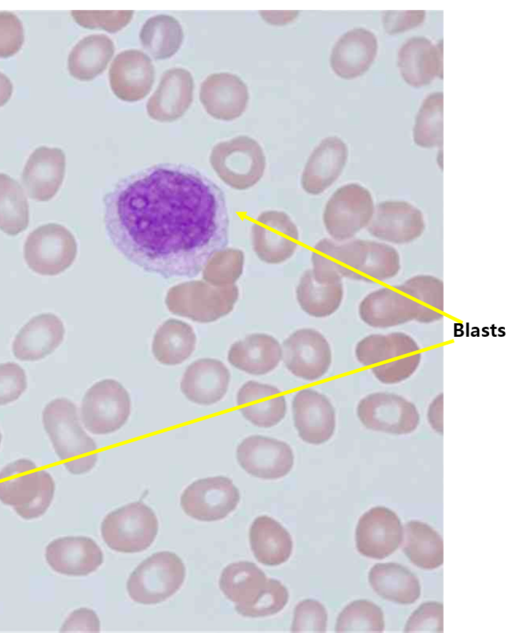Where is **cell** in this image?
Listing matches in <instances>:
<instances>
[{
	"label": "cell",
	"instance_id": "6da1fadb",
	"mask_svg": "<svg viewBox=\"0 0 512 633\" xmlns=\"http://www.w3.org/2000/svg\"><path fill=\"white\" fill-rule=\"evenodd\" d=\"M113 247L163 278L195 277L229 241L222 189L199 170L159 163L119 179L103 197Z\"/></svg>",
	"mask_w": 512,
	"mask_h": 633
},
{
	"label": "cell",
	"instance_id": "7a4b0ae2",
	"mask_svg": "<svg viewBox=\"0 0 512 633\" xmlns=\"http://www.w3.org/2000/svg\"><path fill=\"white\" fill-rule=\"evenodd\" d=\"M314 279L322 284L341 282L343 278L382 281L400 271V256L391 245L366 239L343 243L329 238L318 241L311 255Z\"/></svg>",
	"mask_w": 512,
	"mask_h": 633
},
{
	"label": "cell",
	"instance_id": "3957f363",
	"mask_svg": "<svg viewBox=\"0 0 512 633\" xmlns=\"http://www.w3.org/2000/svg\"><path fill=\"white\" fill-rule=\"evenodd\" d=\"M42 421L58 458L70 473L80 475L94 468L97 445L82 428L77 407L71 400L50 401L43 409Z\"/></svg>",
	"mask_w": 512,
	"mask_h": 633
},
{
	"label": "cell",
	"instance_id": "277c9868",
	"mask_svg": "<svg viewBox=\"0 0 512 633\" xmlns=\"http://www.w3.org/2000/svg\"><path fill=\"white\" fill-rule=\"evenodd\" d=\"M357 361L369 366L373 375L384 384L408 379L418 368L422 353L417 342L403 332L371 334L355 347Z\"/></svg>",
	"mask_w": 512,
	"mask_h": 633
},
{
	"label": "cell",
	"instance_id": "5b68a950",
	"mask_svg": "<svg viewBox=\"0 0 512 633\" xmlns=\"http://www.w3.org/2000/svg\"><path fill=\"white\" fill-rule=\"evenodd\" d=\"M55 483L46 470L29 459H18L0 471V501L23 519H36L49 508Z\"/></svg>",
	"mask_w": 512,
	"mask_h": 633
},
{
	"label": "cell",
	"instance_id": "8992f818",
	"mask_svg": "<svg viewBox=\"0 0 512 633\" xmlns=\"http://www.w3.org/2000/svg\"><path fill=\"white\" fill-rule=\"evenodd\" d=\"M238 297L239 289L235 284L216 287L204 280H191L172 286L167 291L165 304L172 314L210 323L228 315Z\"/></svg>",
	"mask_w": 512,
	"mask_h": 633
},
{
	"label": "cell",
	"instance_id": "52a82bcc",
	"mask_svg": "<svg viewBox=\"0 0 512 633\" xmlns=\"http://www.w3.org/2000/svg\"><path fill=\"white\" fill-rule=\"evenodd\" d=\"M209 162L221 181L235 190H247L264 175L266 156L252 137L239 135L213 146Z\"/></svg>",
	"mask_w": 512,
	"mask_h": 633
},
{
	"label": "cell",
	"instance_id": "ba28073f",
	"mask_svg": "<svg viewBox=\"0 0 512 633\" xmlns=\"http://www.w3.org/2000/svg\"><path fill=\"white\" fill-rule=\"evenodd\" d=\"M186 568L181 558L160 551L143 560L130 574L126 589L129 597L142 605H154L172 597L183 585Z\"/></svg>",
	"mask_w": 512,
	"mask_h": 633
},
{
	"label": "cell",
	"instance_id": "9c48e42d",
	"mask_svg": "<svg viewBox=\"0 0 512 633\" xmlns=\"http://www.w3.org/2000/svg\"><path fill=\"white\" fill-rule=\"evenodd\" d=\"M157 533V517L142 501L128 503L111 511L101 523V535L105 544L122 553H137L148 549Z\"/></svg>",
	"mask_w": 512,
	"mask_h": 633
},
{
	"label": "cell",
	"instance_id": "30bf717a",
	"mask_svg": "<svg viewBox=\"0 0 512 633\" xmlns=\"http://www.w3.org/2000/svg\"><path fill=\"white\" fill-rule=\"evenodd\" d=\"M375 209L371 192L358 183L345 184L331 195L323 211V223L330 237L343 242L367 227Z\"/></svg>",
	"mask_w": 512,
	"mask_h": 633
},
{
	"label": "cell",
	"instance_id": "8fae6325",
	"mask_svg": "<svg viewBox=\"0 0 512 633\" xmlns=\"http://www.w3.org/2000/svg\"><path fill=\"white\" fill-rule=\"evenodd\" d=\"M77 255L74 235L63 225L48 223L37 227L26 238L24 259L37 274L55 276L68 269Z\"/></svg>",
	"mask_w": 512,
	"mask_h": 633
},
{
	"label": "cell",
	"instance_id": "7c38bea8",
	"mask_svg": "<svg viewBox=\"0 0 512 633\" xmlns=\"http://www.w3.org/2000/svg\"><path fill=\"white\" fill-rule=\"evenodd\" d=\"M131 399L124 386L114 379L93 384L81 403V419L88 431L97 435L119 430L128 420Z\"/></svg>",
	"mask_w": 512,
	"mask_h": 633
},
{
	"label": "cell",
	"instance_id": "4fadbf2b",
	"mask_svg": "<svg viewBox=\"0 0 512 633\" xmlns=\"http://www.w3.org/2000/svg\"><path fill=\"white\" fill-rule=\"evenodd\" d=\"M239 489L231 479L214 476L198 479L182 492L180 505L186 515L205 522L224 519L238 506Z\"/></svg>",
	"mask_w": 512,
	"mask_h": 633
},
{
	"label": "cell",
	"instance_id": "5bb4252c",
	"mask_svg": "<svg viewBox=\"0 0 512 633\" xmlns=\"http://www.w3.org/2000/svg\"><path fill=\"white\" fill-rule=\"evenodd\" d=\"M356 411L358 419L366 428L389 434L412 433L420 422L416 406L394 393L368 394L359 401Z\"/></svg>",
	"mask_w": 512,
	"mask_h": 633
},
{
	"label": "cell",
	"instance_id": "9a60e30c",
	"mask_svg": "<svg viewBox=\"0 0 512 633\" xmlns=\"http://www.w3.org/2000/svg\"><path fill=\"white\" fill-rule=\"evenodd\" d=\"M282 360L296 377L315 381L322 378L332 362L328 340L319 331L301 328L291 333L282 343Z\"/></svg>",
	"mask_w": 512,
	"mask_h": 633
},
{
	"label": "cell",
	"instance_id": "2e32d148",
	"mask_svg": "<svg viewBox=\"0 0 512 633\" xmlns=\"http://www.w3.org/2000/svg\"><path fill=\"white\" fill-rule=\"evenodd\" d=\"M251 240L253 250L261 261L280 264L294 255L299 231L287 213L267 210L260 213L252 224Z\"/></svg>",
	"mask_w": 512,
	"mask_h": 633
},
{
	"label": "cell",
	"instance_id": "e0dca14e",
	"mask_svg": "<svg viewBox=\"0 0 512 633\" xmlns=\"http://www.w3.org/2000/svg\"><path fill=\"white\" fill-rule=\"evenodd\" d=\"M236 459L245 472L264 480L282 478L294 465V453L290 445L262 435L243 439L237 447Z\"/></svg>",
	"mask_w": 512,
	"mask_h": 633
},
{
	"label": "cell",
	"instance_id": "ac0fdd59",
	"mask_svg": "<svg viewBox=\"0 0 512 633\" xmlns=\"http://www.w3.org/2000/svg\"><path fill=\"white\" fill-rule=\"evenodd\" d=\"M403 526L391 509L372 507L358 520L355 530L357 551L371 559H384L402 543Z\"/></svg>",
	"mask_w": 512,
	"mask_h": 633
},
{
	"label": "cell",
	"instance_id": "d6986e66",
	"mask_svg": "<svg viewBox=\"0 0 512 633\" xmlns=\"http://www.w3.org/2000/svg\"><path fill=\"white\" fill-rule=\"evenodd\" d=\"M371 236L393 244H406L419 238L425 230L423 213L402 200L380 202L367 226Z\"/></svg>",
	"mask_w": 512,
	"mask_h": 633
},
{
	"label": "cell",
	"instance_id": "ffe728a7",
	"mask_svg": "<svg viewBox=\"0 0 512 633\" xmlns=\"http://www.w3.org/2000/svg\"><path fill=\"white\" fill-rule=\"evenodd\" d=\"M155 67L141 50L127 49L113 59L109 69V84L114 95L125 102H137L151 91Z\"/></svg>",
	"mask_w": 512,
	"mask_h": 633
},
{
	"label": "cell",
	"instance_id": "44dd1931",
	"mask_svg": "<svg viewBox=\"0 0 512 633\" xmlns=\"http://www.w3.org/2000/svg\"><path fill=\"white\" fill-rule=\"evenodd\" d=\"M294 426L306 443L320 445L327 442L336 428V413L324 394L305 388L298 391L292 401Z\"/></svg>",
	"mask_w": 512,
	"mask_h": 633
},
{
	"label": "cell",
	"instance_id": "7402d4cb",
	"mask_svg": "<svg viewBox=\"0 0 512 633\" xmlns=\"http://www.w3.org/2000/svg\"><path fill=\"white\" fill-rule=\"evenodd\" d=\"M199 100L212 118L233 121L246 110L249 90L236 74L217 72L208 75L201 83Z\"/></svg>",
	"mask_w": 512,
	"mask_h": 633
},
{
	"label": "cell",
	"instance_id": "603a6c76",
	"mask_svg": "<svg viewBox=\"0 0 512 633\" xmlns=\"http://www.w3.org/2000/svg\"><path fill=\"white\" fill-rule=\"evenodd\" d=\"M194 95V79L182 67L166 70L146 103L148 116L162 123L174 122L190 108Z\"/></svg>",
	"mask_w": 512,
	"mask_h": 633
},
{
	"label": "cell",
	"instance_id": "cb8c5ba5",
	"mask_svg": "<svg viewBox=\"0 0 512 633\" xmlns=\"http://www.w3.org/2000/svg\"><path fill=\"white\" fill-rule=\"evenodd\" d=\"M378 51L376 35L363 27L342 34L330 54V67L342 79H355L366 73Z\"/></svg>",
	"mask_w": 512,
	"mask_h": 633
},
{
	"label": "cell",
	"instance_id": "d4e9b609",
	"mask_svg": "<svg viewBox=\"0 0 512 633\" xmlns=\"http://www.w3.org/2000/svg\"><path fill=\"white\" fill-rule=\"evenodd\" d=\"M348 155V147L341 138L325 137L306 161L300 180L302 189L310 195L323 193L343 172Z\"/></svg>",
	"mask_w": 512,
	"mask_h": 633
},
{
	"label": "cell",
	"instance_id": "484cf974",
	"mask_svg": "<svg viewBox=\"0 0 512 633\" xmlns=\"http://www.w3.org/2000/svg\"><path fill=\"white\" fill-rule=\"evenodd\" d=\"M65 166V153L60 148H36L30 154L21 174L28 196L40 202L52 199L62 185Z\"/></svg>",
	"mask_w": 512,
	"mask_h": 633
},
{
	"label": "cell",
	"instance_id": "4316f807",
	"mask_svg": "<svg viewBox=\"0 0 512 633\" xmlns=\"http://www.w3.org/2000/svg\"><path fill=\"white\" fill-rule=\"evenodd\" d=\"M47 564L57 573L86 576L103 563L98 544L86 536H65L51 541L45 550Z\"/></svg>",
	"mask_w": 512,
	"mask_h": 633
},
{
	"label": "cell",
	"instance_id": "83f0119b",
	"mask_svg": "<svg viewBox=\"0 0 512 633\" xmlns=\"http://www.w3.org/2000/svg\"><path fill=\"white\" fill-rule=\"evenodd\" d=\"M398 67L404 81L412 87L430 84L443 77V40L433 44L423 36L406 40L398 52Z\"/></svg>",
	"mask_w": 512,
	"mask_h": 633
},
{
	"label": "cell",
	"instance_id": "f1b7e54d",
	"mask_svg": "<svg viewBox=\"0 0 512 633\" xmlns=\"http://www.w3.org/2000/svg\"><path fill=\"white\" fill-rule=\"evenodd\" d=\"M65 328L53 313L31 318L16 334L13 355L21 361H38L53 353L64 339Z\"/></svg>",
	"mask_w": 512,
	"mask_h": 633
},
{
	"label": "cell",
	"instance_id": "f546056e",
	"mask_svg": "<svg viewBox=\"0 0 512 633\" xmlns=\"http://www.w3.org/2000/svg\"><path fill=\"white\" fill-rule=\"evenodd\" d=\"M229 383L230 372L222 361L201 358L186 368L180 390L193 403L212 405L225 396Z\"/></svg>",
	"mask_w": 512,
	"mask_h": 633
},
{
	"label": "cell",
	"instance_id": "4dcf8cb0",
	"mask_svg": "<svg viewBox=\"0 0 512 633\" xmlns=\"http://www.w3.org/2000/svg\"><path fill=\"white\" fill-rule=\"evenodd\" d=\"M361 320L374 328H388L415 320L413 301L397 287H382L366 295L359 304Z\"/></svg>",
	"mask_w": 512,
	"mask_h": 633
},
{
	"label": "cell",
	"instance_id": "1f68e13d",
	"mask_svg": "<svg viewBox=\"0 0 512 633\" xmlns=\"http://www.w3.org/2000/svg\"><path fill=\"white\" fill-rule=\"evenodd\" d=\"M236 399L242 416L258 427H273L286 415L285 396L272 385L247 381L239 389Z\"/></svg>",
	"mask_w": 512,
	"mask_h": 633
},
{
	"label": "cell",
	"instance_id": "d6a6232c",
	"mask_svg": "<svg viewBox=\"0 0 512 633\" xmlns=\"http://www.w3.org/2000/svg\"><path fill=\"white\" fill-rule=\"evenodd\" d=\"M228 362L251 375H265L282 359L280 343L272 335L252 333L234 342L228 351Z\"/></svg>",
	"mask_w": 512,
	"mask_h": 633
},
{
	"label": "cell",
	"instance_id": "836d02e7",
	"mask_svg": "<svg viewBox=\"0 0 512 633\" xmlns=\"http://www.w3.org/2000/svg\"><path fill=\"white\" fill-rule=\"evenodd\" d=\"M249 541L256 560L266 566L281 565L292 554L290 533L278 521L266 515L258 516L252 522Z\"/></svg>",
	"mask_w": 512,
	"mask_h": 633
},
{
	"label": "cell",
	"instance_id": "e575fe53",
	"mask_svg": "<svg viewBox=\"0 0 512 633\" xmlns=\"http://www.w3.org/2000/svg\"><path fill=\"white\" fill-rule=\"evenodd\" d=\"M368 581L377 595L400 605L413 604L421 594L416 575L398 563L375 564L369 571Z\"/></svg>",
	"mask_w": 512,
	"mask_h": 633
},
{
	"label": "cell",
	"instance_id": "d590c367",
	"mask_svg": "<svg viewBox=\"0 0 512 633\" xmlns=\"http://www.w3.org/2000/svg\"><path fill=\"white\" fill-rule=\"evenodd\" d=\"M115 51L113 41L104 34H92L76 43L68 56V70L80 81H90L103 73Z\"/></svg>",
	"mask_w": 512,
	"mask_h": 633
},
{
	"label": "cell",
	"instance_id": "8d00e7d4",
	"mask_svg": "<svg viewBox=\"0 0 512 633\" xmlns=\"http://www.w3.org/2000/svg\"><path fill=\"white\" fill-rule=\"evenodd\" d=\"M196 341L191 325L178 319H168L154 333L152 354L163 365H178L192 355Z\"/></svg>",
	"mask_w": 512,
	"mask_h": 633
},
{
	"label": "cell",
	"instance_id": "74e56055",
	"mask_svg": "<svg viewBox=\"0 0 512 633\" xmlns=\"http://www.w3.org/2000/svg\"><path fill=\"white\" fill-rule=\"evenodd\" d=\"M268 578L254 563L239 561L227 565L220 576L219 587L235 606L253 604L266 588Z\"/></svg>",
	"mask_w": 512,
	"mask_h": 633
},
{
	"label": "cell",
	"instance_id": "f35d334b",
	"mask_svg": "<svg viewBox=\"0 0 512 633\" xmlns=\"http://www.w3.org/2000/svg\"><path fill=\"white\" fill-rule=\"evenodd\" d=\"M139 39L150 56L156 60H165L174 56L181 48L184 31L175 17L157 14L144 22Z\"/></svg>",
	"mask_w": 512,
	"mask_h": 633
},
{
	"label": "cell",
	"instance_id": "ab89813d",
	"mask_svg": "<svg viewBox=\"0 0 512 633\" xmlns=\"http://www.w3.org/2000/svg\"><path fill=\"white\" fill-rule=\"evenodd\" d=\"M403 551L417 567L431 570L443 564L442 537L428 524L411 520L403 530Z\"/></svg>",
	"mask_w": 512,
	"mask_h": 633
},
{
	"label": "cell",
	"instance_id": "60d3db41",
	"mask_svg": "<svg viewBox=\"0 0 512 633\" xmlns=\"http://www.w3.org/2000/svg\"><path fill=\"white\" fill-rule=\"evenodd\" d=\"M344 297L343 283L322 284L317 282L312 270H306L296 287V298L301 309L312 317L332 315L340 307Z\"/></svg>",
	"mask_w": 512,
	"mask_h": 633
},
{
	"label": "cell",
	"instance_id": "b9f144b4",
	"mask_svg": "<svg viewBox=\"0 0 512 633\" xmlns=\"http://www.w3.org/2000/svg\"><path fill=\"white\" fill-rule=\"evenodd\" d=\"M396 287L415 304L417 322L432 323L443 318L444 285L441 279L432 275H416Z\"/></svg>",
	"mask_w": 512,
	"mask_h": 633
},
{
	"label": "cell",
	"instance_id": "7bdbcfd3",
	"mask_svg": "<svg viewBox=\"0 0 512 633\" xmlns=\"http://www.w3.org/2000/svg\"><path fill=\"white\" fill-rule=\"evenodd\" d=\"M29 224V205L20 184L0 173V230L16 236Z\"/></svg>",
	"mask_w": 512,
	"mask_h": 633
},
{
	"label": "cell",
	"instance_id": "ee69618b",
	"mask_svg": "<svg viewBox=\"0 0 512 633\" xmlns=\"http://www.w3.org/2000/svg\"><path fill=\"white\" fill-rule=\"evenodd\" d=\"M413 141L421 148L443 144V93L429 94L422 102L413 126Z\"/></svg>",
	"mask_w": 512,
	"mask_h": 633
},
{
	"label": "cell",
	"instance_id": "f6af8a7d",
	"mask_svg": "<svg viewBox=\"0 0 512 633\" xmlns=\"http://www.w3.org/2000/svg\"><path fill=\"white\" fill-rule=\"evenodd\" d=\"M384 613L375 603L359 599L350 602L339 613L335 632H382Z\"/></svg>",
	"mask_w": 512,
	"mask_h": 633
},
{
	"label": "cell",
	"instance_id": "bcb514c9",
	"mask_svg": "<svg viewBox=\"0 0 512 633\" xmlns=\"http://www.w3.org/2000/svg\"><path fill=\"white\" fill-rule=\"evenodd\" d=\"M245 256L237 248H223L214 252L202 269L205 282L224 287L234 285L243 273Z\"/></svg>",
	"mask_w": 512,
	"mask_h": 633
},
{
	"label": "cell",
	"instance_id": "7dc6e473",
	"mask_svg": "<svg viewBox=\"0 0 512 633\" xmlns=\"http://www.w3.org/2000/svg\"><path fill=\"white\" fill-rule=\"evenodd\" d=\"M289 600L287 588L276 579H268L266 588L257 600L248 606H235L236 612L244 617L258 618L275 615Z\"/></svg>",
	"mask_w": 512,
	"mask_h": 633
},
{
	"label": "cell",
	"instance_id": "c3c4849f",
	"mask_svg": "<svg viewBox=\"0 0 512 633\" xmlns=\"http://www.w3.org/2000/svg\"><path fill=\"white\" fill-rule=\"evenodd\" d=\"M134 11L73 10L71 16L75 22L88 29H102L116 33L125 28L132 20Z\"/></svg>",
	"mask_w": 512,
	"mask_h": 633
},
{
	"label": "cell",
	"instance_id": "681fc988",
	"mask_svg": "<svg viewBox=\"0 0 512 633\" xmlns=\"http://www.w3.org/2000/svg\"><path fill=\"white\" fill-rule=\"evenodd\" d=\"M328 615L322 603L304 599L294 608L291 632H325Z\"/></svg>",
	"mask_w": 512,
	"mask_h": 633
},
{
	"label": "cell",
	"instance_id": "f907efd6",
	"mask_svg": "<svg viewBox=\"0 0 512 633\" xmlns=\"http://www.w3.org/2000/svg\"><path fill=\"white\" fill-rule=\"evenodd\" d=\"M404 632H443V604L422 603L408 618Z\"/></svg>",
	"mask_w": 512,
	"mask_h": 633
},
{
	"label": "cell",
	"instance_id": "816d5d0a",
	"mask_svg": "<svg viewBox=\"0 0 512 633\" xmlns=\"http://www.w3.org/2000/svg\"><path fill=\"white\" fill-rule=\"evenodd\" d=\"M27 388L24 369L13 362L0 363V405L17 400Z\"/></svg>",
	"mask_w": 512,
	"mask_h": 633
},
{
	"label": "cell",
	"instance_id": "f5cc1de1",
	"mask_svg": "<svg viewBox=\"0 0 512 633\" xmlns=\"http://www.w3.org/2000/svg\"><path fill=\"white\" fill-rule=\"evenodd\" d=\"M23 42L24 28L21 20L11 12H0V58L16 54Z\"/></svg>",
	"mask_w": 512,
	"mask_h": 633
},
{
	"label": "cell",
	"instance_id": "db71d44e",
	"mask_svg": "<svg viewBox=\"0 0 512 633\" xmlns=\"http://www.w3.org/2000/svg\"><path fill=\"white\" fill-rule=\"evenodd\" d=\"M425 19L423 10L386 11L382 23L386 33L390 35L403 33L418 27Z\"/></svg>",
	"mask_w": 512,
	"mask_h": 633
},
{
	"label": "cell",
	"instance_id": "11a10c76",
	"mask_svg": "<svg viewBox=\"0 0 512 633\" xmlns=\"http://www.w3.org/2000/svg\"><path fill=\"white\" fill-rule=\"evenodd\" d=\"M100 620L97 614L88 608L74 610L61 626L60 632H99Z\"/></svg>",
	"mask_w": 512,
	"mask_h": 633
},
{
	"label": "cell",
	"instance_id": "9f6ffc18",
	"mask_svg": "<svg viewBox=\"0 0 512 633\" xmlns=\"http://www.w3.org/2000/svg\"><path fill=\"white\" fill-rule=\"evenodd\" d=\"M430 426L439 434H443V393L438 394L430 403L427 412Z\"/></svg>",
	"mask_w": 512,
	"mask_h": 633
},
{
	"label": "cell",
	"instance_id": "6f0895ef",
	"mask_svg": "<svg viewBox=\"0 0 512 633\" xmlns=\"http://www.w3.org/2000/svg\"><path fill=\"white\" fill-rule=\"evenodd\" d=\"M260 17L268 24L274 26H283L292 23L299 15L297 10L286 11H267L259 12Z\"/></svg>",
	"mask_w": 512,
	"mask_h": 633
},
{
	"label": "cell",
	"instance_id": "680465c9",
	"mask_svg": "<svg viewBox=\"0 0 512 633\" xmlns=\"http://www.w3.org/2000/svg\"><path fill=\"white\" fill-rule=\"evenodd\" d=\"M12 91L13 85L10 79L0 72V107L9 101Z\"/></svg>",
	"mask_w": 512,
	"mask_h": 633
},
{
	"label": "cell",
	"instance_id": "91938a15",
	"mask_svg": "<svg viewBox=\"0 0 512 633\" xmlns=\"http://www.w3.org/2000/svg\"><path fill=\"white\" fill-rule=\"evenodd\" d=\"M1 438H2V436H1V433H0V444H1Z\"/></svg>",
	"mask_w": 512,
	"mask_h": 633
}]
</instances>
